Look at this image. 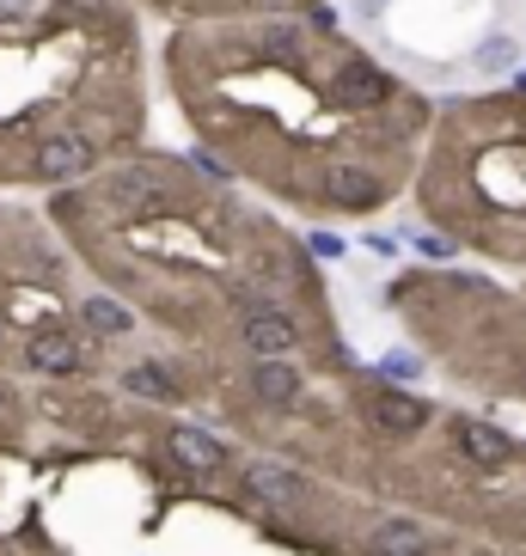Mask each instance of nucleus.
I'll return each mask as SVG.
<instances>
[{"label": "nucleus", "instance_id": "f257e3e1", "mask_svg": "<svg viewBox=\"0 0 526 556\" xmlns=\"http://www.w3.org/2000/svg\"><path fill=\"white\" fill-rule=\"evenodd\" d=\"M246 349L258 361H288V349H300V330L288 312L276 306H251L246 312Z\"/></svg>", "mask_w": 526, "mask_h": 556}, {"label": "nucleus", "instance_id": "f03ea898", "mask_svg": "<svg viewBox=\"0 0 526 556\" xmlns=\"http://www.w3.org/2000/svg\"><path fill=\"white\" fill-rule=\"evenodd\" d=\"M239 483H246V495H251V502H263V507H295L300 495H306V477L288 471V465H276V458L246 465V471H239Z\"/></svg>", "mask_w": 526, "mask_h": 556}, {"label": "nucleus", "instance_id": "7ed1b4c3", "mask_svg": "<svg viewBox=\"0 0 526 556\" xmlns=\"http://www.w3.org/2000/svg\"><path fill=\"white\" fill-rule=\"evenodd\" d=\"M318 184H325V197L337 202V208H374L379 202V178L367 172V165H355V160H330L325 172H318Z\"/></svg>", "mask_w": 526, "mask_h": 556}, {"label": "nucleus", "instance_id": "20e7f679", "mask_svg": "<svg viewBox=\"0 0 526 556\" xmlns=\"http://www.w3.org/2000/svg\"><path fill=\"white\" fill-rule=\"evenodd\" d=\"M86 165H92V148H86V135H50L43 148L32 153V172L43 184H67V178H80Z\"/></svg>", "mask_w": 526, "mask_h": 556}, {"label": "nucleus", "instance_id": "39448f33", "mask_svg": "<svg viewBox=\"0 0 526 556\" xmlns=\"http://www.w3.org/2000/svg\"><path fill=\"white\" fill-rule=\"evenodd\" d=\"M453 446H460V458H472L477 471H496V465H509V434L502 428H490V422H477V416H460L453 422Z\"/></svg>", "mask_w": 526, "mask_h": 556}, {"label": "nucleus", "instance_id": "423d86ee", "mask_svg": "<svg viewBox=\"0 0 526 556\" xmlns=\"http://www.w3.org/2000/svg\"><path fill=\"white\" fill-rule=\"evenodd\" d=\"M330 99L349 104V111H374V104L392 99V80H386L379 67H367V62H349L343 74L330 80Z\"/></svg>", "mask_w": 526, "mask_h": 556}, {"label": "nucleus", "instance_id": "0eeeda50", "mask_svg": "<svg viewBox=\"0 0 526 556\" xmlns=\"http://www.w3.org/2000/svg\"><path fill=\"white\" fill-rule=\"evenodd\" d=\"M104 197H111V208H123V214H148V208H160V202H165V184L153 178L148 165H123Z\"/></svg>", "mask_w": 526, "mask_h": 556}, {"label": "nucleus", "instance_id": "6e6552de", "mask_svg": "<svg viewBox=\"0 0 526 556\" xmlns=\"http://www.w3.org/2000/svg\"><path fill=\"white\" fill-rule=\"evenodd\" d=\"M165 453L178 458L184 471H221L227 465V446L214 441V434H202V428H172L165 434Z\"/></svg>", "mask_w": 526, "mask_h": 556}, {"label": "nucleus", "instance_id": "1a4fd4ad", "mask_svg": "<svg viewBox=\"0 0 526 556\" xmlns=\"http://www.w3.org/2000/svg\"><path fill=\"white\" fill-rule=\"evenodd\" d=\"M367 416H374L386 434H416V428L428 422V404L411 392H374L367 397Z\"/></svg>", "mask_w": 526, "mask_h": 556}, {"label": "nucleus", "instance_id": "9d476101", "mask_svg": "<svg viewBox=\"0 0 526 556\" xmlns=\"http://www.w3.org/2000/svg\"><path fill=\"white\" fill-rule=\"evenodd\" d=\"M25 361H32L37 374H80V343L62 337V330H43L25 343Z\"/></svg>", "mask_w": 526, "mask_h": 556}, {"label": "nucleus", "instance_id": "9b49d317", "mask_svg": "<svg viewBox=\"0 0 526 556\" xmlns=\"http://www.w3.org/2000/svg\"><path fill=\"white\" fill-rule=\"evenodd\" d=\"M251 392L276 409H295L300 404V374L288 361H258V367H251Z\"/></svg>", "mask_w": 526, "mask_h": 556}, {"label": "nucleus", "instance_id": "f8f14e48", "mask_svg": "<svg viewBox=\"0 0 526 556\" xmlns=\"http://www.w3.org/2000/svg\"><path fill=\"white\" fill-rule=\"evenodd\" d=\"M86 325H92V330H104V337H123V330H129L135 318H129V306H116V300L92 294V300H86Z\"/></svg>", "mask_w": 526, "mask_h": 556}, {"label": "nucleus", "instance_id": "ddd939ff", "mask_svg": "<svg viewBox=\"0 0 526 556\" xmlns=\"http://www.w3.org/2000/svg\"><path fill=\"white\" fill-rule=\"evenodd\" d=\"M379 551H392V556H423V526H411V520L379 526Z\"/></svg>", "mask_w": 526, "mask_h": 556}, {"label": "nucleus", "instance_id": "4468645a", "mask_svg": "<svg viewBox=\"0 0 526 556\" xmlns=\"http://www.w3.org/2000/svg\"><path fill=\"white\" fill-rule=\"evenodd\" d=\"M123 386H129V392H141V397H172V379H165L160 367H129V374H123Z\"/></svg>", "mask_w": 526, "mask_h": 556}, {"label": "nucleus", "instance_id": "2eb2a0df", "mask_svg": "<svg viewBox=\"0 0 526 556\" xmlns=\"http://www.w3.org/2000/svg\"><path fill=\"white\" fill-rule=\"evenodd\" d=\"M514 67V43L509 37H490L484 50H477V74H509Z\"/></svg>", "mask_w": 526, "mask_h": 556}, {"label": "nucleus", "instance_id": "dca6fc26", "mask_svg": "<svg viewBox=\"0 0 526 556\" xmlns=\"http://www.w3.org/2000/svg\"><path fill=\"white\" fill-rule=\"evenodd\" d=\"M416 374H423L416 355H386V379H416Z\"/></svg>", "mask_w": 526, "mask_h": 556}, {"label": "nucleus", "instance_id": "f3484780", "mask_svg": "<svg viewBox=\"0 0 526 556\" xmlns=\"http://www.w3.org/2000/svg\"><path fill=\"white\" fill-rule=\"evenodd\" d=\"M263 43H270L276 55H288V50H295V31H281V25H270V31H263Z\"/></svg>", "mask_w": 526, "mask_h": 556}, {"label": "nucleus", "instance_id": "a211bd4d", "mask_svg": "<svg viewBox=\"0 0 526 556\" xmlns=\"http://www.w3.org/2000/svg\"><path fill=\"white\" fill-rule=\"evenodd\" d=\"M313 251L318 257H343V239L337 232H313Z\"/></svg>", "mask_w": 526, "mask_h": 556}, {"label": "nucleus", "instance_id": "6ab92c4d", "mask_svg": "<svg viewBox=\"0 0 526 556\" xmlns=\"http://www.w3.org/2000/svg\"><path fill=\"white\" fill-rule=\"evenodd\" d=\"M416 251H423V257H447V245L435 239V232H423V239H416Z\"/></svg>", "mask_w": 526, "mask_h": 556}, {"label": "nucleus", "instance_id": "aec40b11", "mask_svg": "<svg viewBox=\"0 0 526 556\" xmlns=\"http://www.w3.org/2000/svg\"><path fill=\"white\" fill-rule=\"evenodd\" d=\"M362 13H379V0H362Z\"/></svg>", "mask_w": 526, "mask_h": 556}]
</instances>
